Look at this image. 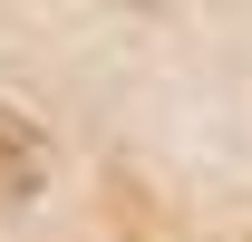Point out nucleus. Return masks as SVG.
Wrapping results in <instances>:
<instances>
[]
</instances>
